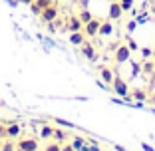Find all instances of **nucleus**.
I'll return each mask as SVG.
<instances>
[{
    "instance_id": "f257e3e1",
    "label": "nucleus",
    "mask_w": 155,
    "mask_h": 151,
    "mask_svg": "<svg viewBox=\"0 0 155 151\" xmlns=\"http://www.w3.org/2000/svg\"><path fill=\"white\" fill-rule=\"evenodd\" d=\"M129 58H131V48L129 46L121 44V46L115 48V62H117V64H125Z\"/></svg>"
},
{
    "instance_id": "f03ea898",
    "label": "nucleus",
    "mask_w": 155,
    "mask_h": 151,
    "mask_svg": "<svg viewBox=\"0 0 155 151\" xmlns=\"http://www.w3.org/2000/svg\"><path fill=\"white\" fill-rule=\"evenodd\" d=\"M100 26H101V20H97V18H91L90 22H86L84 24V34L86 36H97V32H100Z\"/></svg>"
},
{
    "instance_id": "7ed1b4c3",
    "label": "nucleus",
    "mask_w": 155,
    "mask_h": 151,
    "mask_svg": "<svg viewBox=\"0 0 155 151\" xmlns=\"http://www.w3.org/2000/svg\"><path fill=\"white\" fill-rule=\"evenodd\" d=\"M58 8H56L54 4H50V6H46V8H42V12H40V18L44 20V22H54L56 18H58Z\"/></svg>"
},
{
    "instance_id": "20e7f679",
    "label": "nucleus",
    "mask_w": 155,
    "mask_h": 151,
    "mask_svg": "<svg viewBox=\"0 0 155 151\" xmlns=\"http://www.w3.org/2000/svg\"><path fill=\"white\" fill-rule=\"evenodd\" d=\"M111 87H114V92L117 94V96H121V97H127V94H129V87H127V84L123 82L121 78H115V80H114V84H111Z\"/></svg>"
},
{
    "instance_id": "39448f33",
    "label": "nucleus",
    "mask_w": 155,
    "mask_h": 151,
    "mask_svg": "<svg viewBox=\"0 0 155 151\" xmlns=\"http://www.w3.org/2000/svg\"><path fill=\"white\" fill-rule=\"evenodd\" d=\"M16 147H20V149H24V151H38V139H34V137L20 139Z\"/></svg>"
},
{
    "instance_id": "423d86ee",
    "label": "nucleus",
    "mask_w": 155,
    "mask_h": 151,
    "mask_svg": "<svg viewBox=\"0 0 155 151\" xmlns=\"http://www.w3.org/2000/svg\"><path fill=\"white\" fill-rule=\"evenodd\" d=\"M123 14V8L119 2H110V12H107V18L110 20H119Z\"/></svg>"
},
{
    "instance_id": "0eeeda50",
    "label": "nucleus",
    "mask_w": 155,
    "mask_h": 151,
    "mask_svg": "<svg viewBox=\"0 0 155 151\" xmlns=\"http://www.w3.org/2000/svg\"><path fill=\"white\" fill-rule=\"evenodd\" d=\"M114 34V20H105V22H101L100 26V32H97V36H111Z\"/></svg>"
},
{
    "instance_id": "6e6552de",
    "label": "nucleus",
    "mask_w": 155,
    "mask_h": 151,
    "mask_svg": "<svg viewBox=\"0 0 155 151\" xmlns=\"http://www.w3.org/2000/svg\"><path fill=\"white\" fill-rule=\"evenodd\" d=\"M70 44H72V46H82L84 42H86V34L82 32V30H80V32H70Z\"/></svg>"
},
{
    "instance_id": "1a4fd4ad",
    "label": "nucleus",
    "mask_w": 155,
    "mask_h": 151,
    "mask_svg": "<svg viewBox=\"0 0 155 151\" xmlns=\"http://www.w3.org/2000/svg\"><path fill=\"white\" fill-rule=\"evenodd\" d=\"M100 76H101V82L107 84V86H111V84H114V80H115L114 70H110V68H101L100 70Z\"/></svg>"
},
{
    "instance_id": "9d476101",
    "label": "nucleus",
    "mask_w": 155,
    "mask_h": 151,
    "mask_svg": "<svg viewBox=\"0 0 155 151\" xmlns=\"http://www.w3.org/2000/svg\"><path fill=\"white\" fill-rule=\"evenodd\" d=\"M20 125L18 123H10V125H6V139H16L20 135Z\"/></svg>"
},
{
    "instance_id": "9b49d317",
    "label": "nucleus",
    "mask_w": 155,
    "mask_h": 151,
    "mask_svg": "<svg viewBox=\"0 0 155 151\" xmlns=\"http://www.w3.org/2000/svg\"><path fill=\"white\" fill-rule=\"evenodd\" d=\"M80 48H82V54L86 56L87 60H96V48L91 46L90 42H84V44H82Z\"/></svg>"
},
{
    "instance_id": "f8f14e48",
    "label": "nucleus",
    "mask_w": 155,
    "mask_h": 151,
    "mask_svg": "<svg viewBox=\"0 0 155 151\" xmlns=\"http://www.w3.org/2000/svg\"><path fill=\"white\" fill-rule=\"evenodd\" d=\"M68 28H70V32H80V30H84V22L78 16H74V18H70Z\"/></svg>"
},
{
    "instance_id": "ddd939ff",
    "label": "nucleus",
    "mask_w": 155,
    "mask_h": 151,
    "mask_svg": "<svg viewBox=\"0 0 155 151\" xmlns=\"http://www.w3.org/2000/svg\"><path fill=\"white\" fill-rule=\"evenodd\" d=\"M52 135H54V127H52V125H48V123H44L40 127V137L42 139H50Z\"/></svg>"
},
{
    "instance_id": "4468645a",
    "label": "nucleus",
    "mask_w": 155,
    "mask_h": 151,
    "mask_svg": "<svg viewBox=\"0 0 155 151\" xmlns=\"http://www.w3.org/2000/svg\"><path fill=\"white\" fill-rule=\"evenodd\" d=\"M52 137H54L58 143H62V141H66V139H68V133H66L64 129H54V135H52Z\"/></svg>"
},
{
    "instance_id": "2eb2a0df",
    "label": "nucleus",
    "mask_w": 155,
    "mask_h": 151,
    "mask_svg": "<svg viewBox=\"0 0 155 151\" xmlns=\"http://www.w3.org/2000/svg\"><path fill=\"white\" fill-rule=\"evenodd\" d=\"M78 18L82 20V22H84V24H86V22H90V20H91V18H94V16H91V14H90V12H87V10H84V12H80V14H78Z\"/></svg>"
},
{
    "instance_id": "dca6fc26",
    "label": "nucleus",
    "mask_w": 155,
    "mask_h": 151,
    "mask_svg": "<svg viewBox=\"0 0 155 151\" xmlns=\"http://www.w3.org/2000/svg\"><path fill=\"white\" fill-rule=\"evenodd\" d=\"M84 145H86V143H84V139H80V137H76V139L72 141V147H74L76 151H82V147H84Z\"/></svg>"
},
{
    "instance_id": "f3484780",
    "label": "nucleus",
    "mask_w": 155,
    "mask_h": 151,
    "mask_svg": "<svg viewBox=\"0 0 155 151\" xmlns=\"http://www.w3.org/2000/svg\"><path fill=\"white\" fill-rule=\"evenodd\" d=\"M62 149V145H60L58 141H54V143H48V145L44 147V151H60Z\"/></svg>"
},
{
    "instance_id": "a211bd4d",
    "label": "nucleus",
    "mask_w": 155,
    "mask_h": 151,
    "mask_svg": "<svg viewBox=\"0 0 155 151\" xmlns=\"http://www.w3.org/2000/svg\"><path fill=\"white\" fill-rule=\"evenodd\" d=\"M119 4H121L123 12H125V10H131L133 8V0H119Z\"/></svg>"
},
{
    "instance_id": "6ab92c4d",
    "label": "nucleus",
    "mask_w": 155,
    "mask_h": 151,
    "mask_svg": "<svg viewBox=\"0 0 155 151\" xmlns=\"http://www.w3.org/2000/svg\"><path fill=\"white\" fill-rule=\"evenodd\" d=\"M14 149H16V147H14V143L10 141V139L4 143V145H2V151H14Z\"/></svg>"
},
{
    "instance_id": "aec40b11",
    "label": "nucleus",
    "mask_w": 155,
    "mask_h": 151,
    "mask_svg": "<svg viewBox=\"0 0 155 151\" xmlns=\"http://www.w3.org/2000/svg\"><path fill=\"white\" fill-rule=\"evenodd\" d=\"M36 4H40L42 8H46V6H50V4H54V0H34Z\"/></svg>"
},
{
    "instance_id": "412c9836",
    "label": "nucleus",
    "mask_w": 155,
    "mask_h": 151,
    "mask_svg": "<svg viewBox=\"0 0 155 151\" xmlns=\"http://www.w3.org/2000/svg\"><path fill=\"white\" fill-rule=\"evenodd\" d=\"M30 8H32V12H34V14H38V16H40V12H42V6H40V4L32 2V4H30Z\"/></svg>"
},
{
    "instance_id": "4be33fe9",
    "label": "nucleus",
    "mask_w": 155,
    "mask_h": 151,
    "mask_svg": "<svg viewBox=\"0 0 155 151\" xmlns=\"http://www.w3.org/2000/svg\"><path fill=\"white\" fill-rule=\"evenodd\" d=\"M133 97H135V100H141V101H143V100H145V94H143L141 90H137V92L133 94Z\"/></svg>"
},
{
    "instance_id": "5701e85b",
    "label": "nucleus",
    "mask_w": 155,
    "mask_h": 151,
    "mask_svg": "<svg viewBox=\"0 0 155 151\" xmlns=\"http://www.w3.org/2000/svg\"><path fill=\"white\" fill-rule=\"evenodd\" d=\"M143 72H145V74H151V72H153V64H151V62H147V64L143 66Z\"/></svg>"
},
{
    "instance_id": "b1692460",
    "label": "nucleus",
    "mask_w": 155,
    "mask_h": 151,
    "mask_svg": "<svg viewBox=\"0 0 155 151\" xmlns=\"http://www.w3.org/2000/svg\"><path fill=\"white\" fill-rule=\"evenodd\" d=\"M2 137H6V125L0 123V139H2Z\"/></svg>"
},
{
    "instance_id": "393cba45",
    "label": "nucleus",
    "mask_w": 155,
    "mask_h": 151,
    "mask_svg": "<svg viewBox=\"0 0 155 151\" xmlns=\"http://www.w3.org/2000/svg\"><path fill=\"white\" fill-rule=\"evenodd\" d=\"M58 123L62 125V127H72V123H70V121H64V119H60Z\"/></svg>"
},
{
    "instance_id": "a878e982",
    "label": "nucleus",
    "mask_w": 155,
    "mask_h": 151,
    "mask_svg": "<svg viewBox=\"0 0 155 151\" xmlns=\"http://www.w3.org/2000/svg\"><path fill=\"white\" fill-rule=\"evenodd\" d=\"M141 54H143V58H149V56H151V50H147V48H143V50H141Z\"/></svg>"
},
{
    "instance_id": "bb28decb",
    "label": "nucleus",
    "mask_w": 155,
    "mask_h": 151,
    "mask_svg": "<svg viewBox=\"0 0 155 151\" xmlns=\"http://www.w3.org/2000/svg\"><path fill=\"white\" fill-rule=\"evenodd\" d=\"M60 151H76V149H74V147H72V143H70V145H64Z\"/></svg>"
},
{
    "instance_id": "cd10ccee",
    "label": "nucleus",
    "mask_w": 155,
    "mask_h": 151,
    "mask_svg": "<svg viewBox=\"0 0 155 151\" xmlns=\"http://www.w3.org/2000/svg\"><path fill=\"white\" fill-rule=\"evenodd\" d=\"M18 2H20V4H28V6H30V4L34 2V0H18Z\"/></svg>"
},
{
    "instance_id": "c85d7f7f",
    "label": "nucleus",
    "mask_w": 155,
    "mask_h": 151,
    "mask_svg": "<svg viewBox=\"0 0 155 151\" xmlns=\"http://www.w3.org/2000/svg\"><path fill=\"white\" fill-rule=\"evenodd\" d=\"M143 149H145V151H153V149H151L149 145H143Z\"/></svg>"
},
{
    "instance_id": "c756f323",
    "label": "nucleus",
    "mask_w": 155,
    "mask_h": 151,
    "mask_svg": "<svg viewBox=\"0 0 155 151\" xmlns=\"http://www.w3.org/2000/svg\"><path fill=\"white\" fill-rule=\"evenodd\" d=\"M149 101H151V103H155V94H153V96L149 97Z\"/></svg>"
},
{
    "instance_id": "7c9ffc66",
    "label": "nucleus",
    "mask_w": 155,
    "mask_h": 151,
    "mask_svg": "<svg viewBox=\"0 0 155 151\" xmlns=\"http://www.w3.org/2000/svg\"><path fill=\"white\" fill-rule=\"evenodd\" d=\"M68 2H72V4H78V2H80V0H68Z\"/></svg>"
},
{
    "instance_id": "2f4dec72",
    "label": "nucleus",
    "mask_w": 155,
    "mask_h": 151,
    "mask_svg": "<svg viewBox=\"0 0 155 151\" xmlns=\"http://www.w3.org/2000/svg\"><path fill=\"white\" fill-rule=\"evenodd\" d=\"M14 151H24V149H20V147H16V149H14Z\"/></svg>"
},
{
    "instance_id": "473e14b6",
    "label": "nucleus",
    "mask_w": 155,
    "mask_h": 151,
    "mask_svg": "<svg viewBox=\"0 0 155 151\" xmlns=\"http://www.w3.org/2000/svg\"><path fill=\"white\" fill-rule=\"evenodd\" d=\"M110 2H119V0H110Z\"/></svg>"
},
{
    "instance_id": "72a5a7b5",
    "label": "nucleus",
    "mask_w": 155,
    "mask_h": 151,
    "mask_svg": "<svg viewBox=\"0 0 155 151\" xmlns=\"http://www.w3.org/2000/svg\"><path fill=\"white\" fill-rule=\"evenodd\" d=\"M0 151H2V145H0Z\"/></svg>"
}]
</instances>
